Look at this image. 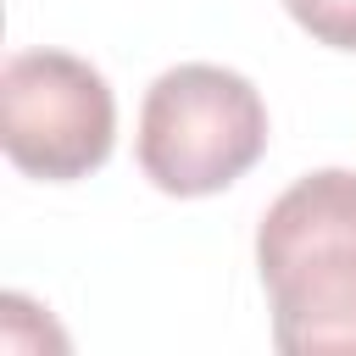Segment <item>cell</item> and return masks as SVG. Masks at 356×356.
<instances>
[{
  "label": "cell",
  "mask_w": 356,
  "mask_h": 356,
  "mask_svg": "<svg viewBox=\"0 0 356 356\" xmlns=\"http://www.w3.org/2000/svg\"><path fill=\"white\" fill-rule=\"evenodd\" d=\"M256 267L278 350L356 356V172L295 178L256 228Z\"/></svg>",
  "instance_id": "obj_1"
},
{
  "label": "cell",
  "mask_w": 356,
  "mask_h": 356,
  "mask_svg": "<svg viewBox=\"0 0 356 356\" xmlns=\"http://www.w3.org/2000/svg\"><path fill=\"white\" fill-rule=\"evenodd\" d=\"M139 167L161 195H217L267 150V106L234 67H167L139 106Z\"/></svg>",
  "instance_id": "obj_2"
},
{
  "label": "cell",
  "mask_w": 356,
  "mask_h": 356,
  "mask_svg": "<svg viewBox=\"0 0 356 356\" xmlns=\"http://www.w3.org/2000/svg\"><path fill=\"white\" fill-rule=\"evenodd\" d=\"M117 139L111 83L67 50H17L0 72V145L11 167L72 184L106 167Z\"/></svg>",
  "instance_id": "obj_3"
},
{
  "label": "cell",
  "mask_w": 356,
  "mask_h": 356,
  "mask_svg": "<svg viewBox=\"0 0 356 356\" xmlns=\"http://www.w3.org/2000/svg\"><path fill=\"white\" fill-rule=\"evenodd\" d=\"M289 17L334 50H356V0H284Z\"/></svg>",
  "instance_id": "obj_4"
}]
</instances>
